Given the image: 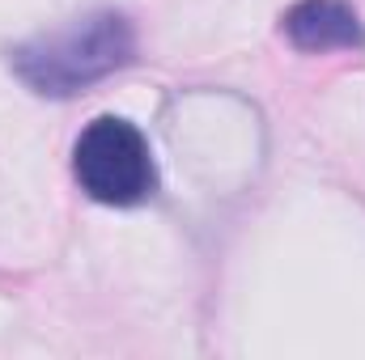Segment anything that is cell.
<instances>
[{
	"label": "cell",
	"mask_w": 365,
	"mask_h": 360,
	"mask_svg": "<svg viewBox=\"0 0 365 360\" xmlns=\"http://www.w3.org/2000/svg\"><path fill=\"white\" fill-rule=\"evenodd\" d=\"M136 55V30L123 13L98 9L90 17H77L73 26H60L51 34H38L9 51V68L43 97H73L98 85L102 77L119 73Z\"/></svg>",
	"instance_id": "1"
},
{
	"label": "cell",
	"mask_w": 365,
	"mask_h": 360,
	"mask_svg": "<svg viewBox=\"0 0 365 360\" xmlns=\"http://www.w3.org/2000/svg\"><path fill=\"white\" fill-rule=\"evenodd\" d=\"M284 38L297 51H336V47H365L361 13L349 0H297L280 17Z\"/></svg>",
	"instance_id": "3"
},
{
	"label": "cell",
	"mask_w": 365,
	"mask_h": 360,
	"mask_svg": "<svg viewBox=\"0 0 365 360\" xmlns=\"http://www.w3.org/2000/svg\"><path fill=\"white\" fill-rule=\"evenodd\" d=\"M73 174L90 199L110 203V208L145 203L158 191V166H153L149 140L140 136L136 123L119 115H98L77 136Z\"/></svg>",
	"instance_id": "2"
}]
</instances>
